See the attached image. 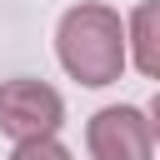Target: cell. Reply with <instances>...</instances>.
<instances>
[{"label":"cell","mask_w":160,"mask_h":160,"mask_svg":"<svg viewBox=\"0 0 160 160\" xmlns=\"http://www.w3.org/2000/svg\"><path fill=\"white\" fill-rule=\"evenodd\" d=\"M10 160H70V150L55 135H40V140H15V155Z\"/></svg>","instance_id":"5b68a950"},{"label":"cell","mask_w":160,"mask_h":160,"mask_svg":"<svg viewBox=\"0 0 160 160\" xmlns=\"http://www.w3.org/2000/svg\"><path fill=\"white\" fill-rule=\"evenodd\" d=\"M65 120V100L60 90H50L45 80H5L0 85V130L10 140H40V135H55Z\"/></svg>","instance_id":"7a4b0ae2"},{"label":"cell","mask_w":160,"mask_h":160,"mask_svg":"<svg viewBox=\"0 0 160 160\" xmlns=\"http://www.w3.org/2000/svg\"><path fill=\"white\" fill-rule=\"evenodd\" d=\"M55 50H60V65L80 85H110L125 70V20L110 5L85 0V5L60 15Z\"/></svg>","instance_id":"6da1fadb"},{"label":"cell","mask_w":160,"mask_h":160,"mask_svg":"<svg viewBox=\"0 0 160 160\" xmlns=\"http://www.w3.org/2000/svg\"><path fill=\"white\" fill-rule=\"evenodd\" d=\"M125 60H135V70L145 80H155V70H160V5L155 0L135 5L130 25H125Z\"/></svg>","instance_id":"277c9868"},{"label":"cell","mask_w":160,"mask_h":160,"mask_svg":"<svg viewBox=\"0 0 160 160\" xmlns=\"http://www.w3.org/2000/svg\"><path fill=\"white\" fill-rule=\"evenodd\" d=\"M85 145L95 160H155V125L135 105H105L90 120Z\"/></svg>","instance_id":"3957f363"}]
</instances>
